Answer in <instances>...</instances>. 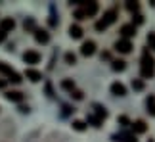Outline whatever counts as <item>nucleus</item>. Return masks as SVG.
<instances>
[{
    "mask_svg": "<svg viewBox=\"0 0 155 142\" xmlns=\"http://www.w3.org/2000/svg\"><path fill=\"white\" fill-rule=\"evenodd\" d=\"M61 88H65V90H69V92H73V90H75V81H73V79L61 81Z\"/></svg>",
    "mask_w": 155,
    "mask_h": 142,
    "instance_id": "aec40b11",
    "label": "nucleus"
},
{
    "mask_svg": "<svg viewBox=\"0 0 155 142\" xmlns=\"http://www.w3.org/2000/svg\"><path fill=\"white\" fill-rule=\"evenodd\" d=\"M0 73L6 75V81H12V83H21V75L17 73V71H14L10 66H6V63L0 62Z\"/></svg>",
    "mask_w": 155,
    "mask_h": 142,
    "instance_id": "7ed1b4c3",
    "label": "nucleus"
},
{
    "mask_svg": "<svg viewBox=\"0 0 155 142\" xmlns=\"http://www.w3.org/2000/svg\"><path fill=\"white\" fill-rule=\"evenodd\" d=\"M77 6H81L82 10H84V14H86V17H94L98 14V10H100V6H98V2H82V0H77L75 2Z\"/></svg>",
    "mask_w": 155,
    "mask_h": 142,
    "instance_id": "20e7f679",
    "label": "nucleus"
},
{
    "mask_svg": "<svg viewBox=\"0 0 155 142\" xmlns=\"http://www.w3.org/2000/svg\"><path fill=\"white\" fill-rule=\"evenodd\" d=\"M35 40H37L38 44H48V40H50L48 31H44V29H37V31H35Z\"/></svg>",
    "mask_w": 155,
    "mask_h": 142,
    "instance_id": "9d476101",
    "label": "nucleus"
},
{
    "mask_svg": "<svg viewBox=\"0 0 155 142\" xmlns=\"http://www.w3.org/2000/svg\"><path fill=\"white\" fill-rule=\"evenodd\" d=\"M146 131H147L146 121L138 119V121H134V123H132V133H134V134H142V133H146Z\"/></svg>",
    "mask_w": 155,
    "mask_h": 142,
    "instance_id": "ddd939ff",
    "label": "nucleus"
},
{
    "mask_svg": "<svg viewBox=\"0 0 155 142\" xmlns=\"http://www.w3.org/2000/svg\"><path fill=\"white\" fill-rule=\"evenodd\" d=\"M73 129H75V131H84V129H86V123L81 121V119H75L73 121Z\"/></svg>",
    "mask_w": 155,
    "mask_h": 142,
    "instance_id": "5701e85b",
    "label": "nucleus"
},
{
    "mask_svg": "<svg viewBox=\"0 0 155 142\" xmlns=\"http://www.w3.org/2000/svg\"><path fill=\"white\" fill-rule=\"evenodd\" d=\"M14 29H15L14 17H4V19L0 21V31L2 33H10V31H14Z\"/></svg>",
    "mask_w": 155,
    "mask_h": 142,
    "instance_id": "1a4fd4ad",
    "label": "nucleus"
},
{
    "mask_svg": "<svg viewBox=\"0 0 155 142\" xmlns=\"http://www.w3.org/2000/svg\"><path fill=\"white\" fill-rule=\"evenodd\" d=\"M119 123H121V125H124V127H127V125H128L130 121H128V117H124V115H121V117H119ZM130 125H132V123H130Z\"/></svg>",
    "mask_w": 155,
    "mask_h": 142,
    "instance_id": "7c9ffc66",
    "label": "nucleus"
},
{
    "mask_svg": "<svg viewBox=\"0 0 155 142\" xmlns=\"http://www.w3.org/2000/svg\"><path fill=\"white\" fill-rule=\"evenodd\" d=\"M134 21H136V25L144 23V15H142V14H136V15H134ZM134 21H132V23H134Z\"/></svg>",
    "mask_w": 155,
    "mask_h": 142,
    "instance_id": "c756f323",
    "label": "nucleus"
},
{
    "mask_svg": "<svg viewBox=\"0 0 155 142\" xmlns=\"http://www.w3.org/2000/svg\"><path fill=\"white\" fill-rule=\"evenodd\" d=\"M140 75L144 77V79H151L155 75V60L151 58L150 50L144 48L142 52V63H140Z\"/></svg>",
    "mask_w": 155,
    "mask_h": 142,
    "instance_id": "f257e3e1",
    "label": "nucleus"
},
{
    "mask_svg": "<svg viewBox=\"0 0 155 142\" xmlns=\"http://www.w3.org/2000/svg\"><path fill=\"white\" fill-rule=\"evenodd\" d=\"M117 17H119V12H117V8H109L104 14V17L100 21H96V31H105L107 27L111 25V23H115L117 21Z\"/></svg>",
    "mask_w": 155,
    "mask_h": 142,
    "instance_id": "f03ea898",
    "label": "nucleus"
},
{
    "mask_svg": "<svg viewBox=\"0 0 155 142\" xmlns=\"http://www.w3.org/2000/svg\"><path fill=\"white\" fill-rule=\"evenodd\" d=\"M6 98H8L10 102H17V104H19V102H23L25 96H23V92H19V90H8V92H6Z\"/></svg>",
    "mask_w": 155,
    "mask_h": 142,
    "instance_id": "9b49d317",
    "label": "nucleus"
},
{
    "mask_svg": "<svg viewBox=\"0 0 155 142\" xmlns=\"http://www.w3.org/2000/svg\"><path fill=\"white\" fill-rule=\"evenodd\" d=\"M88 123H92L94 127H100V125H102V119L96 117V115H88Z\"/></svg>",
    "mask_w": 155,
    "mask_h": 142,
    "instance_id": "393cba45",
    "label": "nucleus"
},
{
    "mask_svg": "<svg viewBox=\"0 0 155 142\" xmlns=\"http://www.w3.org/2000/svg\"><path fill=\"white\" fill-rule=\"evenodd\" d=\"M109 58H111L109 52H102V60H109Z\"/></svg>",
    "mask_w": 155,
    "mask_h": 142,
    "instance_id": "473e14b6",
    "label": "nucleus"
},
{
    "mask_svg": "<svg viewBox=\"0 0 155 142\" xmlns=\"http://www.w3.org/2000/svg\"><path fill=\"white\" fill-rule=\"evenodd\" d=\"M94 110H96V117H100V119H105V117H107V110L104 108V106L94 104Z\"/></svg>",
    "mask_w": 155,
    "mask_h": 142,
    "instance_id": "6ab92c4d",
    "label": "nucleus"
},
{
    "mask_svg": "<svg viewBox=\"0 0 155 142\" xmlns=\"http://www.w3.org/2000/svg\"><path fill=\"white\" fill-rule=\"evenodd\" d=\"M111 94H115V96H124V94H127V86H124L123 83H113L111 85Z\"/></svg>",
    "mask_w": 155,
    "mask_h": 142,
    "instance_id": "f8f14e48",
    "label": "nucleus"
},
{
    "mask_svg": "<svg viewBox=\"0 0 155 142\" xmlns=\"http://www.w3.org/2000/svg\"><path fill=\"white\" fill-rule=\"evenodd\" d=\"M127 10L130 12V14H138V12H140V4L138 2H127Z\"/></svg>",
    "mask_w": 155,
    "mask_h": 142,
    "instance_id": "4be33fe9",
    "label": "nucleus"
},
{
    "mask_svg": "<svg viewBox=\"0 0 155 142\" xmlns=\"http://www.w3.org/2000/svg\"><path fill=\"white\" fill-rule=\"evenodd\" d=\"M147 44H150V48H155V33L147 35Z\"/></svg>",
    "mask_w": 155,
    "mask_h": 142,
    "instance_id": "cd10ccee",
    "label": "nucleus"
},
{
    "mask_svg": "<svg viewBox=\"0 0 155 142\" xmlns=\"http://www.w3.org/2000/svg\"><path fill=\"white\" fill-rule=\"evenodd\" d=\"M4 39H6V33H2V31H0V44L4 42Z\"/></svg>",
    "mask_w": 155,
    "mask_h": 142,
    "instance_id": "72a5a7b5",
    "label": "nucleus"
},
{
    "mask_svg": "<svg viewBox=\"0 0 155 142\" xmlns=\"http://www.w3.org/2000/svg\"><path fill=\"white\" fill-rule=\"evenodd\" d=\"M23 27H25V31H37V23H35V19L33 17H27L25 21H23Z\"/></svg>",
    "mask_w": 155,
    "mask_h": 142,
    "instance_id": "f3484780",
    "label": "nucleus"
},
{
    "mask_svg": "<svg viewBox=\"0 0 155 142\" xmlns=\"http://www.w3.org/2000/svg\"><path fill=\"white\" fill-rule=\"evenodd\" d=\"M115 140H123V142H138L134 133H121L119 137H115Z\"/></svg>",
    "mask_w": 155,
    "mask_h": 142,
    "instance_id": "2eb2a0df",
    "label": "nucleus"
},
{
    "mask_svg": "<svg viewBox=\"0 0 155 142\" xmlns=\"http://www.w3.org/2000/svg\"><path fill=\"white\" fill-rule=\"evenodd\" d=\"M6 86V79H0V88H4Z\"/></svg>",
    "mask_w": 155,
    "mask_h": 142,
    "instance_id": "f704fd0d",
    "label": "nucleus"
},
{
    "mask_svg": "<svg viewBox=\"0 0 155 142\" xmlns=\"http://www.w3.org/2000/svg\"><path fill=\"white\" fill-rule=\"evenodd\" d=\"M71 96H73L75 100H82V92H81V90H77V88H75V90L71 92Z\"/></svg>",
    "mask_w": 155,
    "mask_h": 142,
    "instance_id": "c85d7f7f",
    "label": "nucleus"
},
{
    "mask_svg": "<svg viewBox=\"0 0 155 142\" xmlns=\"http://www.w3.org/2000/svg\"><path fill=\"white\" fill-rule=\"evenodd\" d=\"M119 33H121V37H123V39L130 40L132 37H136V25H134V23H124Z\"/></svg>",
    "mask_w": 155,
    "mask_h": 142,
    "instance_id": "423d86ee",
    "label": "nucleus"
},
{
    "mask_svg": "<svg viewBox=\"0 0 155 142\" xmlns=\"http://www.w3.org/2000/svg\"><path fill=\"white\" fill-rule=\"evenodd\" d=\"M75 17H77V19H86V14H84V10H82V8H79V10H77L75 12Z\"/></svg>",
    "mask_w": 155,
    "mask_h": 142,
    "instance_id": "bb28decb",
    "label": "nucleus"
},
{
    "mask_svg": "<svg viewBox=\"0 0 155 142\" xmlns=\"http://www.w3.org/2000/svg\"><path fill=\"white\" fill-rule=\"evenodd\" d=\"M71 110H73V108H69V106H63V115H69ZM73 111H75V110H73Z\"/></svg>",
    "mask_w": 155,
    "mask_h": 142,
    "instance_id": "2f4dec72",
    "label": "nucleus"
},
{
    "mask_svg": "<svg viewBox=\"0 0 155 142\" xmlns=\"http://www.w3.org/2000/svg\"><path fill=\"white\" fill-rule=\"evenodd\" d=\"M65 62H67L69 66H73V63H77V56L73 52H67V54H65Z\"/></svg>",
    "mask_w": 155,
    "mask_h": 142,
    "instance_id": "b1692460",
    "label": "nucleus"
},
{
    "mask_svg": "<svg viewBox=\"0 0 155 142\" xmlns=\"http://www.w3.org/2000/svg\"><path fill=\"white\" fill-rule=\"evenodd\" d=\"M69 35H71V39H81L82 37V29L79 25H71L69 27Z\"/></svg>",
    "mask_w": 155,
    "mask_h": 142,
    "instance_id": "dca6fc26",
    "label": "nucleus"
},
{
    "mask_svg": "<svg viewBox=\"0 0 155 142\" xmlns=\"http://www.w3.org/2000/svg\"><path fill=\"white\" fill-rule=\"evenodd\" d=\"M146 106H147V111H150L151 115H155V96H150L146 100Z\"/></svg>",
    "mask_w": 155,
    "mask_h": 142,
    "instance_id": "412c9836",
    "label": "nucleus"
},
{
    "mask_svg": "<svg viewBox=\"0 0 155 142\" xmlns=\"http://www.w3.org/2000/svg\"><path fill=\"white\" fill-rule=\"evenodd\" d=\"M94 52H96V42H94V40H84L82 46H81V54L88 58V56H92Z\"/></svg>",
    "mask_w": 155,
    "mask_h": 142,
    "instance_id": "6e6552de",
    "label": "nucleus"
},
{
    "mask_svg": "<svg viewBox=\"0 0 155 142\" xmlns=\"http://www.w3.org/2000/svg\"><path fill=\"white\" fill-rule=\"evenodd\" d=\"M115 50L121 52V54H128V52L132 50V42L127 40V39H119L117 42H115Z\"/></svg>",
    "mask_w": 155,
    "mask_h": 142,
    "instance_id": "0eeeda50",
    "label": "nucleus"
},
{
    "mask_svg": "<svg viewBox=\"0 0 155 142\" xmlns=\"http://www.w3.org/2000/svg\"><path fill=\"white\" fill-rule=\"evenodd\" d=\"M25 77H27L29 81H33V83H38L40 79H42V73L37 71V69H27L25 71Z\"/></svg>",
    "mask_w": 155,
    "mask_h": 142,
    "instance_id": "4468645a",
    "label": "nucleus"
},
{
    "mask_svg": "<svg viewBox=\"0 0 155 142\" xmlns=\"http://www.w3.org/2000/svg\"><path fill=\"white\" fill-rule=\"evenodd\" d=\"M111 67H113V71H124L127 69V62L124 60H113Z\"/></svg>",
    "mask_w": 155,
    "mask_h": 142,
    "instance_id": "a211bd4d",
    "label": "nucleus"
},
{
    "mask_svg": "<svg viewBox=\"0 0 155 142\" xmlns=\"http://www.w3.org/2000/svg\"><path fill=\"white\" fill-rule=\"evenodd\" d=\"M23 62L29 63V66H37V63H40V54L37 50H27L23 54Z\"/></svg>",
    "mask_w": 155,
    "mask_h": 142,
    "instance_id": "39448f33",
    "label": "nucleus"
},
{
    "mask_svg": "<svg viewBox=\"0 0 155 142\" xmlns=\"http://www.w3.org/2000/svg\"><path fill=\"white\" fill-rule=\"evenodd\" d=\"M132 88H134V90H142V88H144V81L132 79Z\"/></svg>",
    "mask_w": 155,
    "mask_h": 142,
    "instance_id": "a878e982",
    "label": "nucleus"
}]
</instances>
